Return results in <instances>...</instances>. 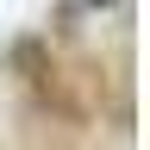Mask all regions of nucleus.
I'll return each mask as SVG.
<instances>
[{"label":"nucleus","mask_w":150,"mask_h":150,"mask_svg":"<svg viewBox=\"0 0 150 150\" xmlns=\"http://www.w3.org/2000/svg\"><path fill=\"white\" fill-rule=\"evenodd\" d=\"M69 6H88V13H112L119 0H69Z\"/></svg>","instance_id":"1"}]
</instances>
